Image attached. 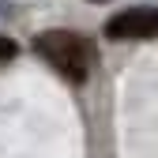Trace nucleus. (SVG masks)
<instances>
[{
  "mask_svg": "<svg viewBox=\"0 0 158 158\" xmlns=\"http://www.w3.org/2000/svg\"><path fill=\"white\" fill-rule=\"evenodd\" d=\"M106 38L113 42H151L158 38V8H124L106 19Z\"/></svg>",
  "mask_w": 158,
  "mask_h": 158,
  "instance_id": "nucleus-2",
  "label": "nucleus"
},
{
  "mask_svg": "<svg viewBox=\"0 0 158 158\" xmlns=\"http://www.w3.org/2000/svg\"><path fill=\"white\" fill-rule=\"evenodd\" d=\"M34 53L42 60L64 75L68 83H87L94 64H98V53H94V42L75 30H42L34 38Z\"/></svg>",
  "mask_w": 158,
  "mask_h": 158,
  "instance_id": "nucleus-1",
  "label": "nucleus"
},
{
  "mask_svg": "<svg viewBox=\"0 0 158 158\" xmlns=\"http://www.w3.org/2000/svg\"><path fill=\"white\" fill-rule=\"evenodd\" d=\"M15 53H19V45L11 42V38H4V34H0V64H8V60H15Z\"/></svg>",
  "mask_w": 158,
  "mask_h": 158,
  "instance_id": "nucleus-3",
  "label": "nucleus"
}]
</instances>
